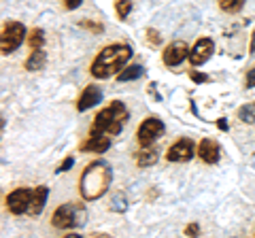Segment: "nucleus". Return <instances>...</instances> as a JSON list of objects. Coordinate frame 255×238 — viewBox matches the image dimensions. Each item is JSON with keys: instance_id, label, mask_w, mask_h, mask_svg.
<instances>
[{"instance_id": "obj_15", "label": "nucleus", "mask_w": 255, "mask_h": 238, "mask_svg": "<svg viewBox=\"0 0 255 238\" xmlns=\"http://www.w3.org/2000/svg\"><path fill=\"white\" fill-rule=\"evenodd\" d=\"M45 62H47V53L43 49H32V53L28 55V60H26V70H30V73H36V70H41L45 66Z\"/></svg>"}, {"instance_id": "obj_8", "label": "nucleus", "mask_w": 255, "mask_h": 238, "mask_svg": "<svg viewBox=\"0 0 255 238\" xmlns=\"http://www.w3.org/2000/svg\"><path fill=\"white\" fill-rule=\"evenodd\" d=\"M30 198H32V192L26 187H17L6 196V209H9L13 215H23L28 209H30Z\"/></svg>"}, {"instance_id": "obj_3", "label": "nucleus", "mask_w": 255, "mask_h": 238, "mask_svg": "<svg viewBox=\"0 0 255 238\" xmlns=\"http://www.w3.org/2000/svg\"><path fill=\"white\" fill-rule=\"evenodd\" d=\"M130 119V111L126 109L122 100H113L109 107L100 111L96 119L92 121L90 132H98V134H109V136H117L124 130V123Z\"/></svg>"}, {"instance_id": "obj_16", "label": "nucleus", "mask_w": 255, "mask_h": 238, "mask_svg": "<svg viewBox=\"0 0 255 238\" xmlns=\"http://www.w3.org/2000/svg\"><path fill=\"white\" fill-rule=\"evenodd\" d=\"M142 75H145V68H142L140 64H132V66H126L122 73L117 75V81L128 83V81H134V79H140Z\"/></svg>"}, {"instance_id": "obj_20", "label": "nucleus", "mask_w": 255, "mask_h": 238, "mask_svg": "<svg viewBox=\"0 0 255 238\" xmlns=\"http://www.w3.org/2000/svg\"><path fill=\"white\" fill-rule=\"evenodd\" d=\"M217 2L223 13H238L245 6V0H217Z\"/></svg>"}, {"instance_id": "obj_22", "label": "nucleus", "mask_w": 255, "mask_h": 238, "mask_svg": "<svg viewBox=\"0 0 255 238\" xmlns=\"http://www.w3.org/2000/svg\"><path fill=\"white\" fill-rule=\"evenodd\" d=\"M115 11H117V17L124 21L128 15H130V11H132V0H117V2H115Z\"/></svg>"}, {"instance_id": "obj_18", "label": "nucleus", "mask_w": 255, "mask_h": 238, "mask_svg": "<svg viewBox=\"0 0 255 238\" xmlns=\"http://www.w3.org/2000/svg\"><path fill=\"white\" fill-rule=\"evenodd\" d=\"M26 43H28L30 49H43V45H45V34H43V30H41V28L30 30Z\"/></svg>"}, {"instance_id": "obj_21", "label": "nucleus", "mask_w": 255, "mask_h": 238, "mask_svg": "<svg viewBox=\"0 0 255 238\" xmlns=\"http://www.w3.org/2000/svg\"><path fill=\"white\" fill-rule=\"evenodd\" d=\"M111 211H115V213H126L128 211V198L122 192H117L113 198H111Z\"/></svg>"}, {"instance_id": "obj_19", "label": "nucleus", "mask_w": 255, "mask_h": 238, "mask_svg": "<svg viewBox=\"0 0 255 238\" xmlns=\"http://www.w3.org/2000/svg\"><path fill=\"white\" fill-rule=\"evenodd\" d=\"M238 119L243 123H255V102H249V105L238 109Z\"/></svg>"}, {"instance_id": "obj_2", "label": "nucleus", "mask_w": 255, "mask_h": 238, "mask_svg": "<svg viewBox=\"0 0 255 238\" xmlns=\"http://www.w3.org/2000/svg\"><path fill=\"white\" fill-rule=\"evenodd\" d=\"M132 58V47L130 45H124V43H113V45H107L96 60L92 62V68L90 73L96 79H109L113 75H119L122 70L126 68V64L130 62Z\"/></svg>"}, {"instance_id": "obj_14", "label": "nucleus", "mask_w": 255, "mask_h": 238, "mask_svg": "<svg viewBox=\"0 0 255 238\" xmlns=\"http://www.w3.org/2000/svg\"><path fill=\"white\" fill-rule=\"evenodd\" d=\"M47 196H49V189H47V185H38L34 192H32L30 209H28L30 215H41L43 209H45V204H47Z\"/></svg>"}, {"instance_id": "obj_23", "label": "nucleus", "mask_w": 255, "mask_h": 238, "mask_svg": "<svg viewBox=\"0 0 255 238\" xmlns=\"http://www.w3.org/2000/svg\"><path fill=\"white\" fill-rule=\"evenodd\" d=\"M147 36H149V41H151V45H159V43H162V38H159V34H157V30H153V28H149V30H147Z\"/></svg>"}, {"instance_id": "obj_12", "label": "nucleus", "mask_w": 255, "mask_h": 238, "mask_svg": "<svg viewBox=\"0 0 255 238\" xmlns=\"http://www.w3.org/2000/svg\"><path fill=\"white\" fill-rule=\"evenodd\" d=\"M198 157L204 162V164H217L219 157H221V147L219 142H215L213 138H202L200 145H198Z\"/></svg>"}, {"instance_id": "obj_13", "label": "nucleus", "mask_w": 255, "mask_h": 238, "mask_svg": "<svg viewBox=\"0 0 255 238\" xmlns=\"http://www.w3.org/2000/svg\"><path fill=\"white\" fill-rule=\"evenodd\" d=\"M100 100H102V90L100 87H96V85L85 87V90L81 92V96L77 98V111L79 113H83V111L96 107Z\"/></svg>"}, {"instance_id": "obj_24", "label": "nucleus", "mask_w": 255, "mask_h": 238, "mask_svg": "<svg viewBox=\"0 0 255 238\" xmlns=\"http://www.w3.org/2000/svg\"><path fill=\"white\" fill-rule=\"evenodd\" d=\"M81 26L83 28H90V30H96V34H102V30H105L100 23H92V21H81Z\"/></svg>"}, {"instance_id": "obj_31", "label": "nucleus", "mask_w": 255, "mask_h": 238, "mask_svg": "<svg viewBox=\"0 0 255 238\" xmlns=\"http://www.w3.org/2000/svg\"><path fill=\"white\" fill-rule=\"evenodd\" d=\"M251 53H255V30H253V38H251Z\"/></svg>"}, {"instance_id": "obj_27", "label": "nucleus", "mask_w": 255, "mask_h": 238, "mask_svg": "<svg viewBox=\"0 0 255 238\" xmlns=\"http://www.w3.org/2000/svg\"><path fill=\"white\" fill-rule=\"evenodd\" d=\"M75 164V160L73 157H66V160H64L62 164H60V168H58V172H66V170H70V166Z\"/></svg>"}, {"instance_id": "obj_25", "label": "nucleus", "mask_w": 255, "mask_h": 238, "mask_svg": "<svg viewBox=\"0 0 255 238\" xmlns=\"http://www.w3.org/2000/svg\"><path fill=\"white\" fill-rule=\"evenodd\" d=\"M189 77H191V81H196V83H206V81H209V75L196 73V70H194V73H191Z\"/></svg>"}, {"instance_id": "obj_10", "label": "nucleus", "mask_w": 255, "mask_h": 238, "mask_svg": "<svg viewBox=\"0 0 255 238\" xmlns=\"http://www.w3.org/2000/svg\"><path fill=\"white\" fill-rule=\"evenodd\" d=\"M111 147V136L109 134H98V132H90L81 145H79V151L81 153H105Z\"/></svg>"}, {"instance_id": "obj_5", "label": "nucleus", "mask_w": 255, "mask_h": 238, "mask_svg": "<svg viewBox=\"0 0 255 238\" xmlns=\"http://www.w3.org/2000/svg\"><path fill=\"white\" fill-rule=\"evenodd\" d=\"M26 28H23V23L19 21H9L4 23L2 28V34H0V51L4 55L6 53H13L19 49V45L26 41Z\"/></svg>"}, {"instance_id": "obj_28", "label": "nucleus", "mask_w": 255, "mask_h": 238, "mask_svg": "<svg viewBox=\"0 0 255 238\" xmlns=\"http://www.w3.org/2000/svg\"><path fill=\"white\" fill-rule=\"evenodd\" d=\"M198 232H200V226H198V224H189L185 228V236H196Z\"/></svg>"}, {"instance_id": "obj_30", "label": "nucleus", "mask_w": 255, "mask_h": 238, "mask_svg": "<svg viewBox=\"0 0 255 238\" xmlns=\"http://www.w3.org/2000/svg\"><path fill=\"white\" fill-rule=\"evenodd\" d=\"M217 125H219L221 130H228V123H226V119H219V123H217Z\"/></svg>"}, {"instance_id": "obj_17", "label": "nucleus", "mask_w": 255, "mask_h": 238, "mask_svg": "<svg viewBox=\"0 0 255 238\" xmlns=\"http://www.w3.org/2000/svg\"><path fill=\"white\" fill-rule=\"evenodd\" d=\"M157 149H149V147H142V151L136 153V164L140 168H149V166H153L157 162Z\"/></svg>"}, {"instance_id": "obj_29", "label": "nucleus", "mask_w": 255, "mask_h": 238, "mask_svg": "<svg viewBox=\"0 0 255 238\" xmlns=\"http://www.w3.org/2000/svg\"><path fill=\"white\" fill-rule=\"evenodd\" d=\"M245 85L247 87H253L255 85V68H251L249 73H247V79H245Z\"/></svg>"}, {"instance_id": "obj_26", "label": "nucleus", "mask_w": 255, "mask_h": 238, "mask_svg": "<svg viewBox=\"0 0 255 238\" xmlns=\"http://www.w3.org/2000/svg\"><path fill=\"white\" fill-rule=\"evenodd\" d=\"M81 2H83V0H64V6H66L68 11H75V9L81 6Z\"/></svg>"}, {"instance_id": "obj_7", "label": "nucleus", "mask_w": 255, "mask_h": 238, "mask_svg": "<svg viewBox=\"0 0 255 238\" xmlns=\"http://www.w3.org/2000/svg\"><path fill=\"white\" fill-rule=\"evenodd\" d=\"M196 153H198V149L189 138H179L177 142H172V145L168 147V151H166V160L174 162V164L177 162L183 164V162H189Z\"/></svg>"}, {"instance_id": "obj_1", "label": "nucleus", "mask_w": 255, "mask_h": 238, "mask_svg": "<svg viewBox=\"0 0 255 238\" xmlns=\"http://www.w3.org/2000/svg\"><path fill=\"white\" fill-rule=\"evenodd\" d=\"M113 181V170L107 162H92L85 166V170L81 172V179H79V192L81 198L87 202H94L107 194V189Z\"/></svg>"}, {"instance_id": "obj_9", "label": "nucleus", "mask_w": 255, "mask_h": 238, "mask_svg": "<svg viewBox=\"0 0 255 238\" xmlns=\"http://www.w3.org/2000/svg\"><path fill=\"white\" fill-rule=\"evenodd\" d=\"M213 51H215L213 38L204 36V38H200V41H196V45L189 49V62H191V66H202L204 62H209Z\"/></svg>"}, {"instance_id": "obj_11", "label": "nucleus", "mask_w": 255, "mask_h": 238, "mask_svg": "<svg viewBox=\"0 0 255 238\" xmlns=\"http://www.w3.org/2000/svg\"><path fill=\"white\" fill-rule=\"evenodd\" d=\"M185 58H189V47L183 41H174L164 49V64L170 66V68L179 66Z\"/></svg>"}, {"instance_id": "obj_6", "label": "nucleus", "mask_w": 255, "mask_h": 238, "mask_svg": "<svg viewBox=\"0 0 255 238\" xmlns=\"http://www.w3.org/2000/svg\"><path fill=\"white\" fill-rule=\"evenodd\" d=\"M162 132H164L162 119H157V117H147V119H142L140 125H138V130H136V140H138L140 147H151L159 136H162Z\"/></svg>"}, {"instance_id": "obj_4", "label": "nucleus", "mask_w": 255, "mask_h": 238, "mask_svg": "<svg viewBox=\"0 0 255 238\" xmlns=\"http://www.w3.org/2000/svg\"><path fill=\"white\" fill-rule=\"evenodd\" d=\"M87 213L81 204L77 202H66L58 206L51 215V226L58 230H73V228H81L85 224Z\"/></svg>"}]
</instances>
